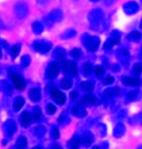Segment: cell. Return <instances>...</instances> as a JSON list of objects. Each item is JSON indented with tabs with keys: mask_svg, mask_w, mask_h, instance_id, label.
<instances>
[{
	"mask_svg": "<svg viewBox=\"0 0 142 149\" xmlns=\"http://www.w3.org/2000/svg\"><path fill=\"white\" fill-rule=\"evenodd\" d=\"M125 132V127L123 124H121V123H119L118 125H116L115 129H114L113 131V135L115 137H121L123 134H124Z\"/></svg>",
	"mask_w": 142,
	"mask_h": 149,
	"instance_id": "44dd1931",
	"label": "cell"
},
{
	"mask_svg": "<svg viewBox=\"0 0 142 149\" xmlns=\"http://www.w3.org/2000/svg\"><path fill=\"white\" fill-rule=\"evenodd\" d=\"M51 149H62V147L60 145H58V144H54Z\"/></svg>",
	"mask_w": 142,
	"mask_h": 149,
	"instance_id": "f6af8a7d",
	"label": "cell"
},
{
	"mask_svg": "<svg viewBox=\"0 0 142 149\" xmlns=\"http://www.w3.org/2000/svg\"><path fill=\"white\" fill-rule=\"evenodd\" d=\"M120 94V90L118 87H114V88H108L105 90L104 94H103V98L105 100H110L115 96H118Z\"/></svg>",
	"mask_w": 142,
	"mask_h": 149,
	"instance_id": "4fadbf2b",
	"label": "cell"
},
{
	"mask_svg": "<svg viewBox=\"0 0 142 149\" xmlns=\"http://www.w3.org/2000/svg\"><path fill=\"white\" fill-rule=\"evenodd\" d=\"M50 135H51V137L53 139H57L59 138V130L57 127H53L51 130V133H50Z\"/></svg>",
	"mask_w": 142,
	"mask_h": 149,
	"instance_id": "74e56055",
	"label": "cell"
},
{
	"mask_svg": "<svg viewBox=\"0 0 142 149\" xmlns=\"http://www.w3.org/2000/svg\"><path fill=\"white\" fill-rule=\"evenodd\" d=\"M92 72V64L90 62H86L85 64L83 65V73L85 76H88V75L91 74Z\"/></svg>",
	"mask_w": 142,
	"mask_h": 149,
	"instance_id": "83f0119b",
	"label": "cell"
},
{
	"mask_svg": "<svg viewBox=\"0 0 142 149\" xmlns=\"http://www.w3.org/2000/svg\"><path fill=\"white\" fill-rule=\"evenodd\" d=\"M112 82H114V78L111 76H107L106 78L103 80V83L104 84H111Z\"/></svg>",
	"mask_w": 142,
	"mask_h": 149,
	"instance_id": "b9f144b4",
	"label": "cell"
},
{
	"mask_svg": "<svg viewBox=\"0 0 142 149\" xmlns=\"http://www.w3.org/2000/svg\"><path fill=\"white\" fill-rule=\"evenodd\" d=\"M92 142H93V136L89 132L84 133L83 136L81 137V143H83L84 146H89Z\"/></svg>",
	"mask_w": 142,
	"mask_h": 149,
	"instance_id": "d6986e66",
	"label": "cell"
},
{
	"mask_svg": "<svg viewBox=\"0 0 142 149\" xmlns=\"http://www.w3.org/2000/svg\"><path fill=\"white\" fill-rule=\"evenodd\" d=\"M29 97H30V99L33 100V101H38L41 97L40 90L38 88L31 89V90L29 91Z\"/></svg>",
	"mask_w": 142,
	"mask_h": 149,
	"instance_id": "ffe728a7",
	"label": "cell"
},
{
	"mask_svg": "<svg viewBox=\"0 0 142 149\" xmlns=\"http://www.w3.org/2000/svg\"><path fill=\"white\" fill-rule=\"evenodd\" d=\"M62 69L66 74H69L71 76H76L77 68L76 64L70 60H65L62 62Z\"/></svg>",
	"mask_w": 142,
	"mask_h": 149,
	"instance_id": "5b68a950",
	"label": "cell"
},
{
	"mask_svg": "<svg viewBox=\"0 0 142 149\" xmlns=\"http://www.w3.org/2000/svg\"><path fill=\"white\" fill-rule=\"evenodd\" d=\"M83 42L89 51H95L100 44V39L96 36H85L83 38Z\"/></svg>",
	"mask_w": 142,
	"mask_h": 149,
	"instance_id": "3957f363",
	"label": "cell"
},
{
	"mask_svg": "<svg viewBox=\"0 0 142 149\" xmlns=\"http://www.w3.org/2000/svg\"><path fill=\"white\" fill-rule=\"evenodd\" d=\"M103 1H104V3L106 4V5H111V4L114 3L115 0H103Z\"/></svg>",
	"mask_w": 142,
	"mask_h": 149,
	"instance_id": "ee69618b",
	"label": "cell"
},
{
	"mask_svg": "<svg viewBox=\"0 0 142 149\" xmlns=\"http://www.w3.org/2000/svg\"><path fill=\"white\" fill-rule=\"evenodd\" d=\"M80 144H81V138L78 136H75L69 141L68 147H69V149H78Z\"/></svg>",
	"mask_w": 142,
	"mask_h": 149,
	"instance_id": "ac0fdd59",
	"label": "cell"
},
{
	"mask_svg": "<svg viewBox=\"0 0 142 149\" xmlns=\"http://www.w3.org/2000/svg\"><path fill=\"white\" fill-rule=\"evenodd\" d=\"M119 34L117 33V32H112L111 36L108 38V40L105 42L104 44V48L105 49H111L112 47L114 46L115 44H117V43L119 42Z\"/></svg>",
	"mask_w": 142,
	"mask_h": 149,
	"instance_id": "8fae6325",
	"label": "cell"
},
{
	"mask_svg": "<svg viewBox=\"0 0 142 149\" xmlns=\"http://www.w3.org/2000/svg\"><path fill=\"white\" fill-rule=\"evenodd\" d=\"M32 117H33V120L38 122V121L41 120V110L39 107H34L33 109V113H32Z\"/></svg>",
	"mask_w": 142,
	"mask_h": 149,
	"instance_id": "d4e9b609",
	"label": "cell"
},
{
	"mask_svg": "<svg viewBox=\"0 0 142 149\" xmlns=\"http://www.w3.org/2000/svg\"><path fill=\"white\" fill-rule=\"evenodd\" d=\"M46 111H47L48 114H53L54 112L56 111V108H55V106H54V105L48 104L46 106Z\"/></svg>",
	"mask_w": 142,
	"mask_h": 149,
	"instance_id": "60d3db41",
	"label": "cell"
},
{
	"mask_svg": "<svg viewBox=\"0 0 142 149\" xmlns=\"http://www.w3.org/2000/svg\"><path fill=\"white\" fill-rule=\"evenodd\" d=\"M127 38L132 41H138L141 38V34H140V32H138V31H133L128 35Z\"/></svg>",
	"mask_w": 142,
	"mask_h": 149,
	"instance_id": "f1b7e54d",
	"label": "cell"
},
{
	"mask_svg": "<svg viewBox=\"0 0 142 149\" xmlns=\"http://www.w3.org/2000/svg\"><path fill=\"white\" fill-rule=\"evenodd\" d=\"M20 48H21V45H20V44L13 45V46L11 47V49H10L11 55H12L13 57H15L16 55H18V53H19V51H20Z\"/></svg>",
	"mask_w": 142,
	"mask_h": 149,
	"instance_id": "d6a6232c",
	"label": "cell"
},
{
	"mask_svg": "<svg viewBox=\"0 0 142 149\" xmlns=\"http://www.w3.org/2000/svg\"><path fill=\"white\" fill-rule=\"evenodd\" d=\"M137 93H138V91L135 90V91H131V92H129L127 94V100L128 101H132V100H134L135 98H136L137 96Z\"/></svg>",
	"mask_w": 142,
	"mask_h": 149,
	"instance_id": "f35d334b",
	"label": "cell"
},
{
	"mask_svg": "<svg viewBox=\"0 0 142 149\" xmlns=\"http://www.w3.org/2000/svg\"><path fill=\"white\" fill-rule=\"evenodd\" d=\"M75 35H76V31L73 30V29H68V30H66L62 35H61V38H62V39H69V38L74 37Z\"/></svg>",
	"mask_w": 142,
	"mask_h": 149,
	"instance_id": "cb8c5ba5",
	"label": "cell"
},
{
	"mask_svg": "<svg viewBox=\"0 0 142 149\" xmlns=\"http://www.w3.org/2000/svg\"><path fill=\"white\" fill-rule=\"evenodd\" d=\"M27 145V140L23 136L19 137L16 142V149H24Z\"/></svg>",
	"mask_w": 142,
	"mask_h": 149,
	"instance_id": "603a6c76",
	"label": "cell"
},
{
	"mask_svg": "<svg viewBox=\"0 0 142 149\" xmlns=\"http://www.w3.org/2000/svg\"><path fill=\"white\" fill-rule=\"evenodd\" d=\"M77 92L76 91H73V92H71V100H74V99H76V97H77Z\"/></svg>",
	"mask_w": 142,
	"mask_h": 149,
	"instance_id": "7bdbcfd3",
	"label": "cell"
},
{
	"mask_svg": "<svg viewBox=\"0 0 142 149\" xmlns=\"http://www.w3.org/2000/svg\"><path fill=\"white\" fill-rule=\"evenodd\" d=\"M122 83L126 86H138L140 84V81H139L137 78H132V77H123L122 78Z\"/></svg>",
	"mask_w": 142,
	"mask_h": 149,
	"instance_id": "e0dca14e",
	"label": "cell"
},
{
	"mask_svg": "<svg viewBox=\"0 0 142 149\" xmlns=\"http://www.w3.org/2000/svg\"><path fill=\"white\" fill-rule=\"evenodd\" d=\"M71 56H72L73 58L78 59L81 57V51H80L78 48H75V49H73L72 51H71Z\"/></svg>",
	"mask_w": 142,
	"mask_h": 149,
	"instance_id": "8d00e7d4",
	"label": "cell"
},
{
	"mask_svg": "<svg viewBox=\"0 0 142 149\" xmlns=\"http://www.w3.org/2000/svg\"><path fill=\"white\" fill-rule=\"evenodd\" d=\"M90 1H93V2H96V1H99V0H90Z\"/></svg>",
	"mask_w": 142,
	"mask_h": 149,
	"instance_id": "c3c4849f",
	"label": "cell"
},
{
	"mask_svg": "<svg viewBox=\"0 0 142 149\" xmlns=\"http://www.w3.org/2000/svg\"><path fill=\"white\" fill-rule=\"evenodd\" d=\"M65 54H66L65 50H64L63 48H61V47L57 48L55 51H54V55H55V57H56V58H58V59L64 58V57H65Z\"/></svg>",
	"mask_w": 142,
	"mask_h": 149,
	"instance_id": "4dcf8cb0",
	"label": "cell"
},
{
	"mask_svg": "<svg viewBox=\"0 0 142 149\" xmlns=\"http://www.w3.org/2000/svg\"><path fill=\"white\" fill-rule=\"evenodd\" d=\"M141 1H142V0H141Z\"/></svg>",
	"mask_w": 142,
	"mask_h": 149,
	"instance_id": "f5cc1de1",
	"label": "cell"
},
{
	"mask_svg": "<svg viewBox=\"0 0 142 149\" xmlns=\"http://www.w3.org/2000/svg\"><path fill=\"white\" fill-rule=\"evenodd\" d=\"M0 57H1V50H0Z\"/></svg>",
	"mask_w": 142,
	"mask_h": 149,
	"instance_id": "816d5d0a",
	"label": "cell"
},
{
	"mask_svg": "<svg viewBox=\"0 0 142 149\" xmlns=\"http://www.w3.org/2000/svg\"><path fill=\"white\" fill-rule=\"evenodd\" d=\"M142 72V65L140 63H136L133 67V70H132V74L134 76H139Z\"/></svg>",
	"mask_w": 142,
	"mask_h": 149,
	"instance_id": "1f68e13d",
	"label": "cell"
},
{
	"mask_svg": "<svg viewBox=\"0 0 142 149\" xmlns=\"http://www.w3.org/2000/svg\"><path fill=\"white\" fill-rule=\"evenodd\" d=\"M52 44L46 40H36L33 42V47L38 52H48Z\"/></svg>",
	"mask_w": 142,
	"mask_h": 149,
	"instance_id": "8992f818",
	"label": "cell"
},
{
	"mask_svg": "<svg viewBox=\"0 0 142 149\" xmlns=\"http://www.w3.org/2000/svg\"><path fill=\"white\" fill-rule=\"evenodd\" d=\"M51 97H52V99L57 103V104L61 105L65 102V95H64L61 91H59L57 88H52L51 89Z\"/></svg>",
	"mask_w": 142,
	"mask_h": 149,
	"instance_id": "30bf717a",
	"label": "cell"
},
{
	"mask_svg": "<svg viewBox=\"0 0 142 149\" xmlns=\"http://www.w3.org/2000/svg\"><path fill=\"white\" fill-rule=\"evenodd\" d=\"M24 104V99L22 97H17L14 101V109L16 111H18Z\"/></svg>",
	"mask_w": 142,
	"mask_h": 149,
	"instance_id": "f546056e",
	"label": "cell"
},
{
	"mask_svg": "<svg viewBox=\"0 0 142 149\" xmlns=\"http://www.w3.org/2000/svg\"><path fill=\"white\" fill-rule=\"evenodd\" d=\"M94 73L96 75V77L101 78L103 76V74H104V68H103L102 66H96L94 68Z\"/></svg>",
	"mask_w": 142,
	"mask_h": 149,
	"instance_id": "836d02e7",
	"label": "cell"
},
{
	"mask_svg": "<svg viewBox=\"0 0 142 149\" xmlns=\"http://www.w3.org/2000/svg\"><path fill=\"white\" fill-rule=\"evenodd\" d=\"M71 85H72V82H71V79L68 78V77L63 78L60 82V86H61V88H63V89H69Z\"/></svg>",
	"mask_w": 142,
	"mask_h": 149,
	"instance_id": "484cf974",
	"label": "cell"
},
{
	"mask_svg": "<svg viewBox=\"0 0 142 149\" xmlns=\"http://www.w3.org/2000/svg\"><path fill=\"white\" fill-rule=\"evenodd\" d=\"M32 29H33V32L35 34H40L43 31V25L40 22H34L32 24Z\"/></svg>",
	"mask_w": 142,
	"mask_h": 149,
	"instance_id": "4316f807",
	"label": "cell"
},
{
	"mask_svg": "<svg viewBox=\"0 0 142 149\" xmlns=\"http://www.w3.org/2000/svg\"><path fill=\"white\" fill-rule=\"evenodd\" d=\"M1 85H2V89H3L4 92H5L6 94H10L11 93V87L7 82H5V81L2 82L1 81Z\"/></svg>",
	"mask_w": 142,
	"mask_h": 149,
	"instance_id": "e575fe53",
	"label": "cell"
},
{
	"mask_svg": "<svg viewBox=\"0 0 142 149\" xmlns=\"http://www.w3.org/2000/svg\"><path fill=\"white\" fill-rule=\"evenodd\" d=\"M2 27H3V24H2L1 22H0V28H2Z\"/></svg>",
	"mask_w": 142,
	"mask_h": 149,
	"instance_id": "7dc6e473",
	"label": "cell"
},
{
	"mask_svg": "<svg viewBox=\"0 0 142 149\" xmlns=\"http://www.w3.org/2000/svg\"><path fill=\"white\" fill-rule=\"evenodd\" d=\"M59 73V65L57 62H51L46 70V77L49 79H53Z\"/></svg>",
	"mask_w": 142,
	"mask_h": 149,
	"instance_id": "52a82bcc",
	"label": "cell"
},
{
	"mask_svg": "<svg viewBox=\"0 0 142 149\" xmlns=\"http://www.w3.org/2000/svg\"><path fill=\"white\" fill-rule=\"evenodd\" d=\"M93 149H101V148H100V147H98V146H95V147L93 148Z\"/></svg>",
	"mask_w": 142,
	"mask_h": 149,
	"instance_id": "bcb514c9",
	"label": "cell"
},
{
	"mask_svg": "<svg viewBox=\"0 0 142 149\" xmlns=\"http://www.w3.org/2000/svg\"><path fill=\"white\" fill-rule=\"evenodd\" d=\"M62 18H63L62 11L59 10V9H55V10L51 11L47 17H45L44 21H45V23L48 25V26H51L54 22L61 21V20H62Z\"/></svg>",
	"mask_w": 142,
	"mask_h": 149,
	"instance_id": "7a4b0ae2",
	"label": "cell"
},
{
	"mask_svg": "<svg viewBox=\"0 0 142 149\" xmlns=\"http://www.w3.org/2000/svg\"><path fill=\"white\" fill-rule=\"evenodd\" d=\"M123 10H124V12L126 13L127 15H133V14H135V13L138 12L139 6L136 2L129 1V2H127L126 4H124V6H123Z\"/></svg>",
	"mask_w": 142,
	"mask_h": 149,
	"instance_id": "ba28073f",
	"label": "cell"
},
{
	"mask_svg": "<svg viewBox=\"0 0 142 149\" xmlns=\"http://www.w3.org/2000/svg\"><path fill=\"white\" fill-rule=\"evenodd\" d=\"M103 17H104V14L101 9H93L88 14V20L92 26L99 27V25L102 24Z\"/></svg>",
	"mask_w": 142,
	"mask_h": 149,
	"instance_id": "6da1fadb",
	"label": "cell"
},
{
	"mask_svg": "<svg viewBox=\"0 0 142 149\" xmlns=\"http://www.w3.org/2000/svg\"><path fill=\"white\" fill-rule=\"evenodd\" d=\"M81 102L83 103L84 105H96L99 103V101L97 100V98L95 97L93 94H86L82 97Z\"/></svg>",
	"mask_w": 142,
	"mask_h": 149,
	"instance_id": "5bb4252c",
	"label": "cell"
},
{
	"mask_svg": "<svg viewBox=\"0 0 142 149\" xmlns=\"http://www.w3.org/2000/svg\"><path fill=\"white\" fill-rule=\"evenodd\" d=\"M33 149H42L41 147H35V148H33Z\"/></svg>",
	"mask_w": 142,
	"mask_h": 149,
	"instance_id": "681fc988",
	"label": "cell"
},
{
	"mask_svg": "<svg viewBox=\"0 0 142 149\" xmlns=\"http://www.w3.org/2000/svg\"><path fill=\"white\" fill-rule=\"evenodd\" d=\"M14 12L18 19H23L28 14V6L25 2H17L15 4Z\"/></svg>",
	"mask_w": 142,
	"mask_h": 149,
	"instance_id": "277c9868",
	"label": "cell"
},
{
	"mask_svg": "<svg viewBox=\"0 0 142 149\" xmlns=\"http://www.w3.org/2000/svg\"><path fill=\"white\" fill-rule=\"evenodd\" d=\"M35 132H36V134H37L38 136L41 137V136H43V135L45 134V132H46V129H45L44 127H42V126H39V127H37L35 129Z\"/></svg>",
	"mask_w": 142,
	"mask_h": 149,
	"instance_id": "ab89813d",
	"label": "cell"
},
{
	"mask_svg": "<svg viewBox=\"0 0 142 149\" xmlns=\"http://www.w3.org/2000/svg\"><path fill=\"white\" fill-rule=\"evenodd\" d=\"M140 27H141V28H142V21H141V23H140Z\"/></svg>",
	"mask_w": 142,
	"mask_h": 149,
	"instance_id": "f907efd6",
	"label": "cell"
},
{
	"mask_svg": "<svg viewBox=\"0 0 142 149\" xmlns=\"http://www.w3.org/2000/svg\"><path fill=\"white\" fill-rule=\"evenodd\" d=\"M72 114L74 116H76V117L81 118L86 115V110L82 105H80V104L75 105V106L72 108Z\"/></svg>",
	"mask_w": 142,
	"mask_h": 149,
	"instance_id": "2e32d148",
	"label": "cell"
},
{
	"mask_svg": "<svg viewBox=\"0 0 142 149\" xmlns=\"http://www.w3.org/2000/svg\"><path fill=\"white\" fill-rule=\"evenodd\" d=\"M33 121V117H32V114L28 111H24L23 113L20 115V123L22 126L27 127L31 124V122Z\"/></svg>",
	"mask_w": 142,
	"mask_h": 149,
	"instance_id": "7c38bea8",
	"label": "cell"
},
{
	"mask_svg": "<svg viewBox=\"0 0 142 149\" xmlns=\"http://www.w3.org/2000/svg\"><path fill=\"white\" fill-rule=\"evenodd\" d=\"M29 63H30V57L28 55H24L21 58V65L23 67H26V66L29 65Z\"/></svg>",
	"mask_w": 142,
	"mask_h": 149,
	"instance_id": "d590c367",
	"label": "cell"
},
{
	"mask_svg": "<svg viewBox=\"0 0 142 149\" xmlns=\"http://www.w3.org/2000/svg\"><path fill=\"white\" fill-rule=\"evenodd\" d=\"M11 79H12V82H13V85L16 89L18 90H23L25 88V80L21 75L19 74H12L11 76Z\"/></svg>",
	"mask_w": 142,
	"mask_h": 149,
	"instance_id": "9c48e42d",
	"label": "cell"
},
{
	"mask_svg": "<svg viewBox=\"0 0 142 149\" xmlns=\"http://www.w3.org/2000/svg\"><path fill=\"white\" fill-rule=\"evenodd\" d=\"M81 88L86 92H90L94 88V82L93 81H84L81 83Z\"/></svg>",
	"mask_w": 142,
	"mask_h": 149,
	"instance_id": "7402d4cb",
	"label": "cell"
},
{
	"mask_svg": "<svg viewBox=\"0 0 142 149\" xmlns=\"http://www.w3.org/2000/svg\"><path fill=\"white\" fill-rule=\"evenodd\" d=\"M116 54H117L118 59L121 61V62H123L125 64L129 62L130 55H129V52H128L126 49H118V51Z\"/></svg>",
	"mask_w": 142,
	"mask_h": 149,
	"instance_id": "9a60e30c",
	"label": "cell"
}]
</instances>
